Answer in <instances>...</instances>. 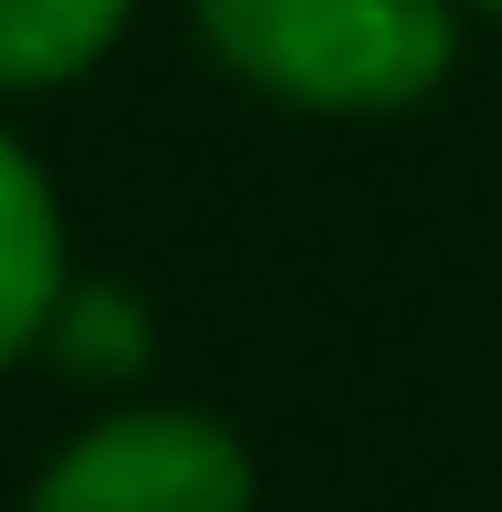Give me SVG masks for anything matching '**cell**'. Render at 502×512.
Returning a JSON list of instances; mask_svg holds the SVG:
<instances>
[{
  "mask_svg": "<svg viewBox=\"0 0 502 512\" xmlns=\"http://www.w3.org/2000/svg\"><path fill=\"white\" fill-rule=\"evenodd\" d=\"M220 63L262 95L377 115L450 74V0H199Z\"/></svg>",
  "mask_w": 502,
  "mask_h": 512,
  "instance_id": "1",
  "label": "cell"
},
{
  "mask_svg": "<svg viewBox=\"0 0 502 512\" xmlns=\"http://www.w3.org/2000/svg\"><path fill=\"white\" fill-rule=\"evenodd\" d=\"M32 512H251V450L199 408H126L32 481Z\"/></svg>",
  "mask_w": 502,
  "mask_h": 512,
  "instance_id": "2",
  "label": "cell"
},
{
  "mask_svg": "<svg viewBox=\"0 0 502 512\" xmlns=\"http://www.w3.org/2000/svg\"><path fill=\"white\" fill-rule=\"evenodd\" d=\"M63 220H53V189H42V168L0 136V366L32 356L42 335H53L63 314Z\"/></svg>",
  "mask_w": 502,
  "mask_h": 512,
  "instance_id": "3",
  "label": "cell"
},
{
  "mask_svg": "<svg viewBox=\"0 0 502 512\" xmlns=\"http://www.w3.org/2000/svg\"><path fill=\"white\" fill-rule=\"evenodd\" d=\"M126 32V0H0V84H63Z\"/></svg>",
  "mask_w": 502,
  "mask_h": 512,
  "instance_id": "4",
  "label": "cell"
},
{
  "mask_svg": "<svg viewBox=\"0 0 502 512\" xmlns=\"http://www.w3.org/2000/svg\"><path fill=\"white\" fill-rule=\"evenodd\" d=\"M53 345L84 377H126V366L147 356V314H136V293H116V283H74L63 314H53Z\"/></svg>",
  "mask_w": 502,
  "mask_h": 512,
  "instance_id": "5",
  "label": "cell"
},
{
  "mask_svg": "<svg viewBox=\"0 0 502 512\" xmlns=\"http://www.w3.org/2000/svg\"><path fill=\"white\" fill-rule=\"evenodd\" d=\"M482 11H502V0H482Z\"/></svg>",
  "mask_w": 502,
  "mask_h": 512,
  "instance_id": "6",
  "label": "cell"
}]
</instances>
